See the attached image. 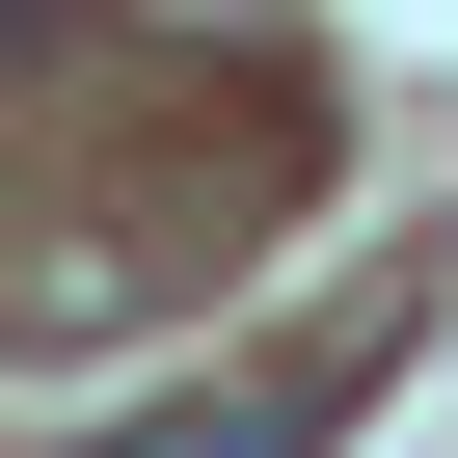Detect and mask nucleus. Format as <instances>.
Instances as JSON below:
<instances>
[{"mask_svg":"<svg viewBox=\"0 0 458 458\" xmlns=\"http://www.w3.org/2000/svg\"><path fill=\"white\" fill-rule=\"evenodd\" d=\"M324 431V377H243V404H162V431H108V458H297Z\"/></svg>","mask_w":458,"mask_h":458,"instance_id":"obj_1","label":"nucleus"}]
</instances>
